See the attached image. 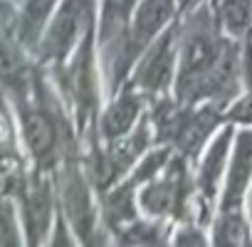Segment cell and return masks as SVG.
Returning a JSON list of instances; mask_svg holds the SVG:
<instances>
[{"instance_id":"cell-1","label":"cell","mask_w":252,"mask_h":247,"mask_svg":"<svg viewBox=\"0 0 252 247\" xmlns=\"http://www.w3.org/2000/svg\"><path fill=\"white\" fill-rule=\"evenodd\" d=\"M222 40L215 32L213 20L200 13L181 37V72L178 94L186 101H195L205 92V82L218 62Z\"/></svg>"},{"instance_id":"cell-2","label":"cell","mask_w":252,"mask_h":247,"mask_svg":"<svg viewBox=\"0 0 252 247\" xmlns=\"http://www.w3.org/2000/svg\"><path fill=\"white\" fill-rule=\"evenodd\" d=\"M176 0H141L136 8V15L131 18V25L124 35V47H121V72L126 74L129 64L146 52V47L161 35V30L171 23L176 13Z\"/></svg>"},{"instance_id":"cell-3","label":"cell","mask_w":252,"mask_h":247,"mask_svg":"<svg viewBox=\"0 0 252 247\" xmlns=\"http://www.w3.org/2000/svg\"><path fill=\"white\" fill-rule=\"evenodd\" d=\"M87 18H89V0H64L52 20V25L47 28V32L42 35V40L37 45L42 60L62 62L72 52L74 42L79 40V35L87 25Z\"/></svg>"},{"instance_id":"cell-4","label":"cell","mask_w":252,"mask_h":247,"mask_svg":"<svg viewBox=\"0 0 252 247\" xmlns=\"http://www.w3.org/2000/svg\"><path fill=\"white\" fill-rule=\"evenodd\" d=\"M18 109H20L23 136H25L30 154L35 156V161L40 166L52 163L55 154H57V139H60L57 121H55L52 111L42 101H30V96L20 99Z\"/></svg>"},{"instance_id":"cell-5","label":"cell","mask_w":252,"mask_h":247,"mask_svg":"<svg viewBox=\"0 0 252 247\" xmlns=\"http://www.w3.org/2000/svg\"><path fill=\"white\" fill-rule=\"evenodd\" d=\"M173 67H176V30H166L146 47L134 84L151 94L163 92L173 82Z\"/></svg>"},{"instance_id":"cell-6","label":"cell","mask_w":252,"mask_h":247,"mask_svg":"<svg viewBox=\"0 0 252 247\" xmlns=\"http://www.w3.org/2000/svg\"><path fill=\"white\" fill-rule=\"evenodd\" d=\"M0 87L8 89L18 101L28 96L30 92V69L23 55V45L18 37L0 35Z\"/></svg>"},{"instance_id":"cell-7","label":"cell","mask_w":252,"mask_h":247,"mask_svg":"<svg viewBox=\"0 0 252 247\" xmlns=\"http://www.w3.org/2000/svg\"><path fill=\"white\" fill-rule=\"evenodd\" d=\"M250 181H252V131H242L235 141L227 188H225V198H222V213L240 208V200H242L245 190L250 188Z\"/></svg>"},{"instance_id":"cell-8","label":"cell","mask_w":252,"mask_h":247,"mask_svg":"<svg viewBox=\"0 0 252 247\" xmlns=\"http://www.w3.org/2000/svg\"><path fill=\"white\" fill-rule=\"evenodd\" d=\"M57 0H25L23 10L15 20V37L23 47L35 50L45 35V25L55 13Z\"/></svg>"},{"instance_id":"cell-9","label":"cell","mask_w":252,"mask_h":247,"mask_svg":"<svg viewBox=\"0 0 252 247\" xmlns=\"http://www.w3.org/2000/svg\"><path fill=\"white\" fill-rule=\"evenodd\" d=\"M141 101L134 92H124L101 116V134L104 139H121L124 134H129L134 126V121L139 116Z\"/></svg>"},{"instance_id":"cell-10","label":"cell","mask_w":252,"mask_h":247,"mask_svg":"<svg viewBox=\"0 0 252 247\" xmlns=\"http://www.w3.org/2000/svg\"><path fill=\"white\" fill-rule=\"evenodd\" d=\"M50 215H52L50 188L37 181L28 188V195H25V222H28V232H32L30 242H40V235L47 232Z\"/></svg>"},{"instance_id":"cell-11","label":"cell","mask_w":252,"mask_h":247,"mask_svg":"<svg viewBox=\"0 0 252 247\" xmlns=\"http://www.w3.org/2000/svg\"><path fill=\"white\" fill-rule=\"evenodd\" d=\"M230 139H232V129H225V131L213 141V146H210L208 154H205V161H203V168H200V188H203L205 195H213V193H215L218 178H220L222 166H225V158H227Z\"/></svg>"},{"instance_id":"cell-12","label":"cell","mask_w":252,"mask_h":247,"mask_svg":"<svg viewBox=\"0 0 252 247\" xmlns=\"http://www.w3.org/2000/svg\"><path fill=\"white\" fill-rule=\"evenodd\" d=\"M136 0H104L101 5V42H109L111 37H119L124 32V28L131 23V13H134Z\"/></svg>"},{"instance_id":"cell-13","label":"cell","mask_w":252,"mask_h":247,"mask_svg":"<svg viewBox=\"0 0 252 247\" xmlns=\"http://www.w3.org/2000/svg\"><path fill=\"white\" fill-rule=\"evenodd\" d=\"M64 203H67V213L72 215L77 232H87L92 225V205H89L84 183L77 176H69L64 181Z\"/></svg>"},{"instance_id":"cell-14","label":"cell","mask_w":252,"mask_h":247,"mask_svg":"<svg viewBox=\"0 0 252 247\" xmlns=\"http://www.w3.org/2000/svg\"><path fill=\"white\" fill-rule=\"evenodd\" d=\"M218 18L227 35H242L252 20V0H220Z\"/></svg>"},{"instance_id":"cell-15","label":"cell","mask_w":252,"mask_h":247,"mask_svg":"<svg viewBox=\"0 0 252 247\" xmlns=\"http://www.w3.org/2000/svg\"><path fill=\"white\" fill-rule=\"evenodd\" d=\"M176 181L173 178H166V181H156L151 183L144 193H141V205L146 213L151 215H161V213H168L176 208Z\"/></svg>"},{"instance_id":"cell-16","label":"cell","mask_w":252,"mask_h":247,"mask_svg":"<svg viewBox=\"0 0 252 247\" xmlns=\"http://www.w3.org/2000/svg\"><path fill=\"white\" fill-rule=\"evenodd\" d=\"M218 245H242L247 242V227L237 217V210H225V217L218 225Z\"/></svg>"},{"instance_id":"cell-17","label":"cell","mask_w":252,"mask_h":247,"mask_svg":"<svg viewBox=\"0 0 252 247\" xmlns=\"http://www.w3.org/2000/svg\"><path fill=\"white\" fill-rule=\"evenodd\" d=\"M0 242L3 245H15L18 242V227H15V213L10 200L0 193Z\"/></svg>"},{"instance_id":"cell-18","label":"cell","mask_w":252,"mask_h":247,"mask_svg":"<svg viewBox=\"0 0 252 247\" xmlns=\"http://www.w3.org/2000/svg\"><path fill=\"white\" fill-rule=\"evenodd\" d=\"M8 18H10V10H8V5L0 0V35L5 32V28H8Z\"/></svg>"},{"instance_id":"cell-19","label":"cell","mask_w":252,"mask_h":247,"mask_svg":"<svg viewBox=\"0 0 252 247\" xmlns=\"http://www.w3.org/2000/svg\"><path fill=\"white\" fill-rule=\"evenodd\" d=\"M198 3V0H176V5L181 8V10H188V8H193Z\"/></svg>"}]
</instances>
